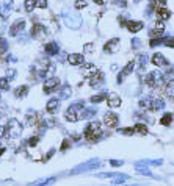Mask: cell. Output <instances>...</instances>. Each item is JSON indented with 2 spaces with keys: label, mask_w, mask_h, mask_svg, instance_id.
<instances>
[{
  "label": "cell",
  "mask_w": 174,
  "mask_h": 186,
  "mask_svg": "<svg viewBox=\"0 0 174 186\" xmlns=\"http://www.w3.org/2000/svg\"><path fill=\"white\" fill-rule=\"evenodd\" d=\"M44 50H46V53H47L49 57H55L57 53L60 52V47H58L57 42H49V44L44 47Z\"/></svg>",
  "instance_id": "cell-23"
},
{
  "label": "cell",
  "mask_w": 174,
  "mask_h": 186,
  "mask_svg": "<svg viewBox=\"0 0 174 186\" xmlns=\"http://www.w3.org/2000/svg\"><path fill=\"white\" fill-rule=\"evenodd\" d=\"M107 99H108L107 92H99V94L89 97V102H91V103H100V102H104V100H107Z\"/></svg>",
  "instance_id": "cell-28"
},
{
  "label": "cell",
  "mask_w": 174,
  "mask_h": 186,
  "mask_svg": "<svg viewBox=\"0 0 174 186\" xmlns=\"http://www.w3.org/2000/svg\"><path fill=\"white\" fill-rule=\"evenodd\" d=\"M9 80L6 78V77H3V78H0V89L2 91H8L9 89Z\"/></svg>",
  "instance_id": "cell-41"
},
{
  "label": "cell",
  "mask_w": 174,
  "mask_h": 186,
  "mask_svg": "<svg viewBox=\"0 0 174 186\" xmlns=\"http://www.w3.org/2000/svg\"><path fill=\"white\" fill-rule=\"evenodd\" d=\"M135 66H137V61L135 60H130L124 67H123V71H121V74L124 75V77H127V75H130L132 72H133V69H135Z\"/></svg>",
  "instance_id": "cell-25"
},
{
  "label": "cell",
  "mask_w": 174,
  "mask_h": 186,
  "mask_svg": "<svg viewBox=\"0 0 174 186\" xmlns=\"http://www.w3.org/2000/svg\"><path fill=\"white\" fill-rule=\"evenodd\" d=\"M100 166H102V163L99 161V159L93 158V159H88V161H85L82 164H78L77 167H74L72 174H80V172H86V170H94V169H97Z\"/></svg>",
  "instance_id": "cell-3"
},
{
  "label": "cell",
  "mask_w": 174,
  "mask_h": 186,
  "mask_svg": "<svg viewBox=\"0 0 174 186\" xmlns=\"http://www.w3.org/2000/svg\"><path fill=\"white\" fill-rule=\"evenodd\" d=\"M25 11H28V13H32L35 8H36V0H25Z\"/></svg>",
  "instance_id": "cell-37"
},
{
  "label": "cell",
  "mask_w": 174,
  "mask_h": 186,
  "mask_svg": "<svg viewBox=\"0 0 174 186\" xmlns=\"http://www.w3.org/2000/svg\"><path fill=\"white\" fill-rule=\"evenodd\" d=\"M97 114V108L96 106H91V108H85L82 113H80L78 119H91V117H94Z\"/></svg>",
  "instance_id": "cell-21"
},
{
  "label": "cell",
  "mask_w": 174,
  "mask_h": 186,
  "mask_svg": "<svg viewBox=\"0 0 174 186\" xmlns=\"http://www.w3.org/2000/svg\"><path fill=\"white\" fill-rule=\"evenodd\" d=\"M6 50H8V41L5 38H0V55L6 53Z\"/></svg>",
  "instance_id": "cell-39"
},
{
  "label": "cell",
  "mask_w": 174,
  "mask_h": 186,
  "mask_svg": "<svg viewBox=\"0 0 174 186\" xmlns=\"http://www.w3.org/2000/svg\"><path fill=\"white\" fill-rule=\"evenodd\" d=\"M127 180H129V175H126V174H119L118 177H115V178L112 180V184L118 186V184H123V183H126Z\"/></svg>",
  "instance_id": "cell-32"
},
{
  "label": "cell",
  "mask_w": 174,
  "mask_h": 186,
  "mask_svg": "<svg viewBox=\"0 0 174 186\" xmlns=\"http://www.w3.org/2000/svg\"><path fill=\"white\" fill-rule=\"evenodd\" d=\"M24 28H25V20L24 19H19V20H16L14 24L9 27V35L11 36H17L19 33L24 31Z\"/></svg>",
  "instance_id": "cell-11"
},
{
  "label": "cell",
  "mask_w": 174,
  "mask_h": 186,
  "mask_svg": "<svg viewBox=\"0 0 174 186\" xmlns=\"http://www.w3.org/2000/svg\"><path fill=\"white\" fill-rule=\"evenodd\" d=\"M6 136L8 138H19L21 133H22V125L16 121V119H11V121L6 124Z\"/></svg>",
  "instance_id": "cell-4"
},
{
  "label": "cell",
  "mask_w": 174,
  "mask_h": 186,
  "mask_svg": "<svg viewBox=\"0 0 174 186\" xmlns=\"http://www.w3.org/2000/svg\"><path fill=\"white\" fill-rule=\"evenodd\" d=\"M46 33H47V30H46V27H44L43 24H35V25H33L32 36H33L35 39H41V38H44Z\"/></svg>",
  "instance_id": "cell-14"
},
{
  "label": "cell",
  "mask_w": 174,
  "mask_h": 186,
  "mask_svg": "<svg viewBox=\"0 0 174 186\" xmlns=\"http://www.w3.org/2000/svg\"><path fill=\"white\" fill-rule=\"evenodd\" d=\"M118 50H119V39L118 38L110 39V41L105 42V46H104V52L105 53H116Z\"/></svg>",
  "instance_id": "cell-12"
},
{
  "label": "cell",
  "mask_w": 174,
  "mask_h": 186,
  "mask_svg": "<svg viewBox=\"0 0 174 186\" xmlns=\"http://www.w3.org/2000/svg\"><path fill=\"white\" fill-rule=\"evenodd\" d=\"M13 5H14L13 0H0V16H2L3 19H6L11 14Z\"/></svg>",
  "instance_id": "cell-7"
},
{
  "label": "cell",
  "mask_w": 174,
  "mask_h": 186,
  "mask_svg": "<svg viewBox=\"0 0 174 186\" xmlns=\"http://www.w3.org/2000/svg\"><path fill=\"white\" fill-rule=\"evenodd\" d=\"M93 47H94V44H93V42H88V44H85V47H83V50H85L86 53H91L93 50H94V49H93Z\"/></svg>",
  "instance_id": "cell-48"
},
{
  "label": "cell",
  "mask_w": 174,
  "mask_h": 186,
  "mask_svg": "<svg viewBox=\"0 0 174 186\" xmlns=\"http://www.w3.org/2000/svg\"><path fill=\"white\" fill-rule=\"evenodd\" d=\"M172 121H174V114L172 113H165L162 117H160V124L165 125V127H169Z\"/></svg>",
  "instance_id": "cell-27"
},
{
  "label": "cell",
  "mask_w": 174,
  "mask_h": 186,
  "mask_svg": "<svg viewBox=\"0 0 174 186\" xmlns=\"http://www.w3.org/2000/svg\"><path fill=\"white\" fill-rule=\"evenodd\" d=\"M118 131L121 133V135H126V136H132V135H135V130H133V127H127V128H118Z\"/></svg>",
  "instance_id": "cell-38"
},
{
  "label": "cell",
  "mask_w": 174,
  "mask_h": 186,
  "mask_svg": "<svg viewBox=\"0 0 174 186\" xmlns=\"http://www.w3.org/2000/svg\"><path fill=\"white\" fill-rule=\"evenodd\" d=\"M163 159H143V161H137L135 167H149V166H162Z\"/></svg>",
  "instance_id": "cell-16"
},
{
  "label": "cell",
  "mask_w": 174,
  "mask_h": 186,
  "mask_svg": "<svg viewBox=\"0 0 174 186\" xmlns=\"http://www.w3.org/2000/svg\"><path fill=\"white\" fill-rule=\"evenodd\" d=\"M58 86H60V80L57 77H52V78L44 82V92L46 94H50V92H53L55 89H58Z\"/></svg>",
  "instance_id": "cell-8"
},
{
  "label": "cell",
  "mask_w": 174,
  "mask_h": 186,
  "mask_svg": "<svg viewBox=\"0 0 174 186\" xmlns=\"http://www.w3.org/2000/svg\"><path fill=\"white\" fill-rule=\"evenodd\" d=\"M155 14H157V19L160 22H165V20H168L171 17V11L168 8H165V6H160V8L155 9Z\"/></svg>",
  "instance_id": "cell-17"
},
{
  "label": "cell",
  "mask_w": 174,
  "mask_h": 186,
  "mask_svg": "<svg viewBox=\"0 0 174 186\" xmlns=\"http://www.w3.org/2000/svg\"><path fill=\"white\" fill-rule=\"evenodd\" d=\"M86 5H88V2H86V0H77V2L74 3L75 9H82V8H86Z\"/></svg>",
  "instance_id": "cell-43"
},
{
  "label": "cell",
  "mask_w": 174,
  "mask_h": 186,
  "mask_svg": "<svg viewBox=\"0 0 174 186\" xmlns=\"http://www.w3.org/2000/svg\"><path fill=\"white\" fill-rule=\"evenodd\" d=\"M110 164L113 167H121L124 164V161H123V159H110Z\"/></svg>",
  "instance_id": "cell-44"
},
{
  "label": "cell",
  "mask_w": 174,
  "mask_h": 186,
  "mask_svg": "<svg viewBox=\"0 0 174 186\" xmlns=\"http://www.w3.org/2000/svg\"><path fill=\"white\" fill-rule=\"evenodd\" d=\"M2 136H6V128L3 125H0V138Z\"/></svg>",
  "instance_id": "cell-51"
},
{
  "label": "cell",
  "mask_w": 174,
  "mask_h": 186,
  "mask_svg": "<svg viewBox=\"0 0 174 186\" xmlns=\"http://www.w3.org/2000/svg\"><path fill=\"white\" fill-rule=\"evenodd\" d=\"M71 94H72L71 86H69V85H64V86L61 88V92H60V99H68Z\"/></svg>",
  "instance_id": "cell-33"
},
{
  "label": "cell",
  "mask_w": 174,
  "mask_h": 186,
  "mask_svg": "<svg viewBox=\"0 0 174 186\" xmlns=\"http://www.w3.org/2000/svg\"><path fill=\"white\" fill-rule=\"evenodd\" d=\"M102 124L99 121H93L89 122L86 127H85V131H83V135H85V139L88 142H97L100 141L104 136H105V133L102 131Z\"/></svg>",
  "instance_id": "cell-1"
},
{
  "label": "cell",
  "mask_w": 174,
  "mask_h": 186,
  "mask_svg": "<svg viewBox=\"0 0 174 186\" xmlns=\"http://www.w3.org/2000/svg\"><path fill=\"white\" fill-rule=\"evenodd\" d=\"M157 2H158L160 5H162V6H165V5H166V0H157Z\"/></svg>",
  "instance_id": "cell-54"
},
{
  "label": "cell",
  "mask_w": 174,
  "mask_h": 186,
  "mask_svg": "<svg viewBox=\"0 0 174 186\" xmlns=\"http://www.w3.org/2000/svg\"><path fill=\"white\" fill-rule=\"evenodd\" d=\"M27 125H35L36 122H38V114L35 113V111H28L27 113Z\"/></svg>",
  "instance_id": "cell-30"
},
{
  "label": "cell",
  "mask_w": 174,
  "mask_h": 186,
  "mask_svg": "<svg viewBox=\"0 0 174 186\" xmlns=\"http://www.w3.org/2000/svg\"><path fill=\"white\" fill-rule=\"evenodd\" d=\"M89 85L93 86V88H97V86H100V85H104V74L99 71L93 78H89Z\"/></svg>",
  "instance_id": "cell-22"
},
{
  "label": "cell",
  "mask_w": 174,
  "mask_h": 186,
  "mask_svg": "<svg viewBox=\"0 0 174 186\" xmlns=\"http://www.w3.org/2000/svg\"><path fill=\"white\" fill-rule=\"evenodd\" d=\"M133 2H135V3H138V2H141V0H133Z\"/></svg>",
  "instance_id": "cell-55"
},
{
  "label": "cell",
  "mask_w": 174,
  "mask_h": 186,
  "mask_svg": "<svg viewBox=\"0 0 174 186\" xmlns=\"http://www.w3.org/2000/svg\"><path fill=\"white\" fill-rule=\"evenodd\" d=\"M165 100L160 97H152V103H151V111H162L165 110Z\"/></svg>",
  "instance_id": "cell-18"
},
{
  "label": "cell",
  "mask_w": 174,
  "mask_h": 186,
  "mask_svg": "<svg viewBox=\"0 0 174 186\" xmlns=\"http://www.w3.org/2000/svg\"><path fill=\"white\" fill-rule=\"evenodd\" d=\"M80 72H82V75H83V77L93 78V77H94L99 71H97V67H96V66L93 64V63H85V64L82 66V71H80Z\"/></svg>",
  "instance_id": "cell-9"
},
{
  "label": "cell",
  "mask_w": 174,
  "mask_h": 186,
  "mask_svg": "<svg viewBox=\"0 0 174 186\" xmlns=\"http://www.w3.org/2000/svg\"><path fill=\"white\" fill-rule=\"evenodd\" d=\"M28 144L32 145V147H35V145L38 144V136H35L33 139H30V141H28Z\"/></svg>",
  "instance_id": "cell-52"
},
{
  "label": "cell",
  "mask_w": 174,
  "mask_h": 186,
  "mask_svg": "<svg viewBox=\"0 0 174 186\" xmlns=\"http://www.w3.org/2000/svg\"><path fill=\"white\" fill-rule=\"evenodd\" d=\"M112 2L118 6H121V8H126L127 6V0H112Z\"/></svg>",
  "instance_id": "cell-46"
},
{
  "label": "cell",
  "mask_w": 174,
  "mask_h": 186,
  "mask_svg": "<svg viewBox=\"0 0 174 186\" xmlns=\"http://www.w3.org/2000/svg\"><path fill=\"white\" fill-rule=\"evenodd\" d=\"M163 31H165V22L157 20L155 27L152 30H149V38L151 39H154V38H163Z\"/></svg>",
  "instance_id": "cell-10"
},
{
  "label": "cell",
  "mask_w": 174,
  "mask_h": 186,
  "mask_svg": "<svg viewBox=\"0 0 174 186\" xmlns=\"http://www.w3.org/2000/svg\"><path fill=\"white\" fill-rule=\"evenodd\" d=\"M151 103H152V97L151 96L149 97H144V99H141L138 102L140 108H143V110H151Z\"/></svg>",
  "instance_id": "cell-31"
},
{
  "label": "cell",
  "mask_w": 174,
  "mask_h": 186,
  "mask_svg": "<svg viewBox=\"0 0 174 186\" xmlns=\"http://www.w3.org/2000/svg\"><path fill=\"white\" fill-rule=\"evenodd\" d=\"M68 145H69V139H64L63 144H61V150H66V149H68Z\"/></svg>",
  "instance_id": "cell-50"
},
{
  "label": "cell",
  "mask_w": 174,
  "mask_h": 186,
  "mask_svg": "<svg viewBox=\"0 0 174 186\" xmlns=\"http://www.w3.org/2000/svg\"><path fill=\"white\" fill-rule=\"evenodd\" d=\"M160 44H163V38H154L149 41V47H157Z\"/></svg>",
  "instance_id": "cell-42"
},
{
  "label": "cell",
  "mask_w": 174,
  "mask_h": 186,
  "mask_svg": "<svg viewBox=\"0 0 174 186\" xmlns=\"http://www.w3.org/2000/svg\"><path fill=\"white\" fill-rule=\"evenodd\" d=\"M132 49L133 50H138V49H141V46H143V42H141V39H138V38H132Z\"/></svg>",
  "instance_id": "cell-40"
},
{
  "label": "cell",
  "mask_w": 174,
  "mask_h": 186,
  "mask_svg": "<svg viewBox=\"0 0 174 186\" xmlns=\"http://www.w3.org/2000/svg\"><path fill=\"white\" fill-rule=\"evenodd\" d=\"M36 6L41 8V9H46L47 8V0H36Z\"/></svg>",
  "instance_id": "cell-45"
},
{
  "label": "cell",
  "mask_w": 174,
  "mask_h": 186,
  "mask_svg": "<svg viewBox=\"0 0 174 186\" xmlns=\"http://www.w3.org/2000/svg\"><path fill=\"white\" fill-rule=\"evenodd\" d=\"M151 63L155 64L157 67H168V66H171L169 61L166 60V57L163 55V53H160V52H155L154 53L152 58H151Z\"/></svg>",
  "instance_id": "cell-6"
},
{
  "label": "cell",
  "mask_w": 174,
  "mask_h": 186,
  "mask_svg": "<svg viewBox=\"0 0 174 186\" xmlns=\"http://www.w3.org/2000/svg\"><path fill=\"white\" fill-rule=\"evenodd\" d=\"M94 3H97V5H104L105 3V0H93Z\"/></svg>",
  "instance_id": "cell-53"
},
{
  "label": "cell",
  "mask_w": 174,
  "mask_h": 186,
  "mask_svg": "<svg viewBox=\"0 0 174 186\" xmlns=\"http://www.w3.org/2000/svg\"><path fill=\"white\" fill-rule=\"evenodd\" d=\"M107 103H108L110 108H119L121 106V97L118 94H108V99H107Z\"/></svg>",
  "instance_id": "cell-19"
},
{
  "label": "cell",
  "mask_w": 174,
  "mask_h": 186,
  "mask_svg": "<svg viewBox=\"0 0 174 186\" xmlns=\"http://www.w3.org/2000/svg\"><path fill=\"white\" fill-rule=\"evenodd\" d=\"M126 27H127V30L130 33H138L140 30L144 28V24L141 20H127V25Z\"/></svg>",
  "instance_id": "cell-15"
},
{
  "label": "cell",
  "mask_w": 174,
  "mask_h": 186,
  "mask_svg": "<svg viewBox=\"0 0 174 186\" xmlns=\"http://www.w3.org/2000/svg\"><path fill=\"white\" fill-rule=\"evenodd\" d=\"M137 63H138V72H143L146 69V64L149 63V57L146 53H140L137 57Z\"/></svg>",
  "instance_id": "cell-20"
},
{
  "label": "cell",
  "mask_w": 174,
  "mask_h": 186,
  "mask_svg": "<svg viewBox=\"0 0 174 186\" xmlns=\"http://www.w3.org/2000/svg\"><path fill=\"white\" fill-rule=\"evenodd\" d=\"M163 46L168 49H174V36H169V35L163 36Z\"/></svg>",
  "instance_id": "cell-34"
},
{
  "label": "cell",
  "mask_w": 174,
  "mask_h": 186,
  "mask_svg": "<svg viewBox=\"0 0 174 186\" xmlns=\"http://www.w3.org/2000/svg\"><path fill=\"white\" fill-rule=\"evenodd\" d=\"M58 108H60V100H58V99H50V100L47 102V105H46V110H47L49 113H57Z\"/></svg>",
  "instance_id": "cell-24"
},
{
  "label": "cell",
  "mask_w": 174,
  "mask_h": 186,
  "mask_svg": "<svg viewBox=\"0 0 174 186\" xmlns=\"http://www.w3.org/2000/svg\"><path fill=\"white\" fill-rule=\"evenodd\" d=\"M154 9H155V6H154V3H149V5H148V8H146V16H148V17H149V16L152 14V13H154Z\"/></svg>",
  "instance_id": "cell-47"
},
{
  "label": "cell",
  "mask_w": 174,
  "mask_h": 186,
  "mask_svg": "<svg viewBox=\"0 0 174 186\" xmlns=\"http://www.w3.org/2000/svg\"><path fill=\"white\" fill-rule=\"evenodd\" d=\"M119 175V172H100V174H96V177L99 178H115Z\"/></svg>",
  "instance_id": "cell-35"
},
{
  "label": "cell",
  "mask_w": 174,
  "mask_h": 186,
  "mask_svg": "<svg viewBox=\"0 0 174 186\" xmlns=\"http://www.w3.org/2000/svg\"><path fill=\"white\" fill-rule=\"evenodd\" d=\"M0 149H2V147H0Z\"/></svg>",
  "instance_id": "cell-57"
},
{
  "label": "cell",
  "mask_w": 174,
  "mask_h": 186,
  "mask_svg": "<svg viewBox=\"0 0 174 186\" xmlns=\"http://www.w3.org/2000/svg\"><path fill=\"white\" fill-rule=\"evenodd\" d=\"M133 130H135V133H138V135H143V136H146V135L149 133L148 127H146L143 122H137L135 125H133Z\"/></svg>",
  "instance_id": "cell-26"
},
{
  "label": "cell",
  "mask_w": 174,
  "mask_h": 186,
  "mask_svg": "<svg viewBox=\"0 0 174 186\" xmlns=\"http://www.w3.org/2000/svg\"><path fill=\"white\" fill-rule=\"evenodd\" d=\"M14 75H16V71H14V69H8V71H6V78H8V80L14 78Z\"/></svg>",
  "instance_id": "cell-49"
},
{
  "label": "cell",
  "mask_w": 174,
  "mask_h": 186,
  "mask_svg": "<svg viewBox=\"0 0 174 186\" xmlns=\"http://www.w3.org/2000/svg\"><path fill=\"white\" fill-rule=\"evenodd\" d=\"M68 61L72 66H83L85 57H83V53H71V55H68Z\"/></svg>",
  "instance_id": "cell-13"
},
{
  "label": "cell",
  "mask_w": 174,
  "mask_h": 186,
  "mask_svg": "<svg viewBox=\"0 0 174 186\" xmlns=\"http://www.w3.org/2000/svg\"><path fill=\"white\" fill-rule=\"evenodd\" d=\"M129 186H140V184H129Z\"/></svg>",
  "instance_id": "cell-56"
},
{
  "label": "cell",
  "mask_w": 174,
  "mask_h": 186,
  "mask_svg": "<svg viewBox=\"0 0 174 186\" xmlns=\"http://www.w3.org/2000/svg\"><path fill=\"white\" fill-rule=\"evenodd\" d=\"M102 122H104V125H107L108 128H116L118 124H119V116L116 113H113V111H107L104 114V121Z\"/></svg>",
  "instance_id": "cell-5"
},
{
  "label": "cell",
  "mask_w": 174,
  "mask_h": 186,
  "mask_svg": "<svg viewBox=\"0 0 174 186\" xmlns=\"http://www.w3.org/2000/svg\"><path fill=\"white\" fill-rule=\"evenodd\" d=\"M135 169H137V174H140V175H146V177H154L149 167H135Z\"/></svg>",
  "instance_id": "cell-36"
},
{
  "label": "cell",
  "mask_w": 174,
  "mask_h": 186,
  "mask_svg": "<svg viewBox=\"0 0 174 186\" xmlns=\"http://www.w3.org/2000/svg\"><path fill=\"white\" fill-rule=\"evenodd\" d=\"M61 16H63L64 24L68 25L69 28L77 30V28H80V27H82V16H80L78 13H75V11H68V9H63Z\"/></svg>",
  "instance_id": "cell-2"
},
{
  "label": "cell",
  "mask_w": 174,
  "mask_h": 186,
  "mask_svg": "<svg viewBox=\"0 0 174 186\" xmlns=\"http://www.w3.org/2000/svg\"><path fill=\"white\" fill-rule=\"evenodd\" d=\"M27 92H28V86L22 85V86H19V88L14 91V96H16L17 99H24V97L27 96Z\"/></svg>",
  "instance_id": "cell-29"
}]
</instances>
